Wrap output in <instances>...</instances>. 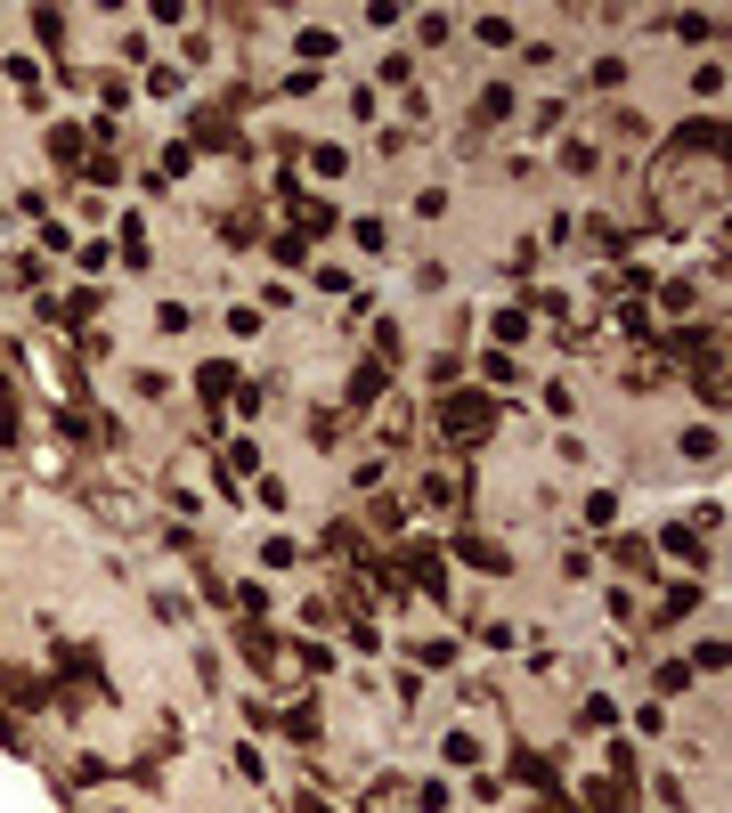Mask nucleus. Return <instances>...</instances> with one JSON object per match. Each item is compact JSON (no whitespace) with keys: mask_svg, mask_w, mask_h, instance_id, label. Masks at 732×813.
Masks as SVG:
<instances>
[{"mask_svg":"<svg viewBox=\"0 0 732 813\" xmlns=\"http://www.w3.org/2000/svg\"><path fill=\"white\" fill-rule=\"evenodd\" d=\"M488 423H497V399H480V391H456V399H440V431H448V440H480Z\"/></svg>","mask_w":732,"mask_h":813,"instance_id":"1","label":"nucleus"},{"mask_svg":"<svg viewBox=\"0 0 732 813\" xmlns=\"http://www.w3.org/2000/svg\"><path fill=\"white\" fill-rule=\"evenodd\" d=\"M49 155L82 171V155H90V131H74V122H66V131H49Z\"/></svg>","mask_w":732,"mask_h":813,"instance_id":"2","label":"nucleus"},{"mask_svg":"<svg viewBox=\"0 0 732 813\" xmlns=\"http://www.w3.org/2000/svg\"><path fill=\"white\" fill-rule=\"evenodd\" d=\"M456 553L472 561V570H505V545H497V537H464Z\"/></svg>","mask_w":732,"mask_h":813,"instance_id":"3","label":"nucleus"},{"mask_svg":"<svg viewBox=\"0 0 732 813\" xmlns=\"http://www.w3.org/2000/svg\"><path fill=\"white\" fill-rule=\"evenodd\" d=\"M383 374H391V366H383V358H375V366H358V374H350V399H358V407H366V399H375V391H383Z\"/></svg>","mask_w":732,"mask_h":813,"instance_id":"4","label":"nucleus"},{"mask_svg":"<svg viewBox=\"0 0 732 813\" xmlns=\"http://www.w3.org/2000/svg\"><path fill=\"white\" fill-rule=\"evenodd\" d=\"M196 383H204V399H228V391H236V366L220 358V366H204V374H196Z\"/></svg>","mask_w":732,"mask_h":813,"instance_id":"5","label":"nucleus"},{"mask_svg":"<svg viewBox=\"0 0 732 813\" xmlns=\"http://www.w3.org/2000/svg\"><path fill=\"white\" fill-rule=\"evenodd\" d=\"M423 496H432V505H456L464 480H456V472H432V480H423Z\"/></svg>","mask_w":732,"mask_h":813,"instance_id":"6","label":"nucleus"}]
</instances>
